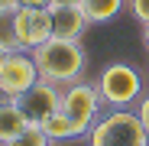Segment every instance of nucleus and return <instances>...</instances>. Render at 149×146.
I'll return each mask as SVG.
<instances>
[{"mask_svg": "<svg viewBox=\"0 0 149 146\" xmlns=\"http://www.w3.org/2000/svg\"><path fill=\"white\" fill-rule=\"evenodd\" d=\"M52 3L55 7H81V0H52ZM52 3H49V7H52Z\"/></svg>", "mask_w": 149, "mask_h": 146, "instance_id": "f3484780", "label": "nucleus"}, {"mask_svg": "<svg viewBox=\"0 0 149 146\" xmlns=\"http://www.w3.org/2000/svg\"><path fill=\"white\" fill-rule=\"evenodd\" d=\"M136 114H139L143 127H146V133H149V94H143V97H139V107H136Z\"/></svg>", "mask_w": 149, "mask_h": 146, "instance_id": "2eb2a0df", "label": "nucleus"}, {"mask_svg": "<svg viewBox=\"0 0 149 146\" xmlns=\"http://www.w3.org/2000/svg\"><path fill=\"white\" fill-rule=\"evenodd\" d=\"M3 55H7V52H3V49H0V65H3Z\"/></svg>", "mask_w": 149, "mask_h": 146, "instance_id": "aec40b11", "label": "nucleus"}, {"mask_svg": "<svg viewBox=\"0 0 149 146\" xmlns=\"http://www.w3.org/2000/svg\"><path fill=\"white\" fill-rule=\"evenodd\" d=\"M49 10H52V36H58V39H81L84 29L91 26L81 7H55L52 3Z\"/></svg>", "mask_w": 149, "mask_h": 146, "instance_id": "6e6552de", "label": "nucleus"}, {"mask_svg": "<svg viewBox=\"0 0 149 146\" xmlns=\"http://www.w3.org/2000/svg\"><path fill=\"white\" fill-rule=\"evenodd\" d=\"M81 10L88 23H107L123 10V0H81Z\"/></svg>", "mask_w": 149, "mask_h": 146, "instance_id": "9d476101", "label": "nucleus"}, {"mask_svg": "<svg viewBox=\"0 0 149 146\" xmlns=\"http://www.w3.org/2000/svg\"><path fill=\"white\" fill-rule=\"evenodd\" d=\"M33 59L39 68V78L52 81L58 88L81 81L84 65H88V52H84L81 39H58V36H52L39 49H33Z\"/></svg>", "mask_w": 149, "mask_h": 146, "instance_id": "f257e3e1", "label": "nucleus"}, {"mask_svg": "<svg viewBox=\"0 0 149 146\" xmlns=\"http://www.w3.org/2000/svg\"><path fill=\"white\" fill-rule=\"evenodd\" d=\"M143 45L149 49V23H143Z\"/></svg>", "mask_w": 149, "mask_h": 146, "instance_id": "a211bd4d", "label": "nucleus"}, {"mask_svg": "<svg viewBox=\"0 0 149 146\" xmlns=\"http://www.w3.org/2000/svg\"><path fill=\"white\" fill-rule=\"evenodd\" d=\"M130 10L139 23H149V0H130Z\"/></svg>", "mask_w": 149, "mask_h": 146, "instance_id": "4468645a", "label": "nucleus"}, {"mask_svg": "<svg viewBox=\"0 0 149 146\" xmlns=\"http://www.w3.org/2000/svg\"><path fill=\"white\" fill-rule=\"evenodd\" d=\"M3 146H52V140L45 136V130H42V127L29 124L19 136H13V140H10V143H3Z\"/></svg>", "mask_w": 149, "mask_h": 146, "instance_id": "ddd939ff", "label": "nucleus"}, {"mask_svg": "<svg viewBox=\"0 0 149 146\" xmlns=\"http://www.w3.org/2000/svg\"><path fill=\"white\" fill-rule=\"evenodd\" d=\"M36 81H39V68H36L33 52L16 49V52H7L3 55V65H0V94H3V97L26 94Z\"/></svg>", "mask_w": 149, "mask_h": 146, "instance_id": "39448f33", "label": "nucleus"}, {"mask_svg": "<svg viewBox=\"0 0 149 146\" xmlns=\"http://www.w3.org/2000/svg\"><path fill=\"white\" fill-rule=\"evenodd\" d=\"M16 36L19 45L33 52L42 42L52 39V10L49 7H16Z\"/></svg>", "mask_w": 149, "mask_h": 146, "instance_id": "0eeeda50", "label": "nucleus"}, {"mask_svg": "<svg viewBox=\"0 0 149 146\" xmlns=\"http://www.w3.org/2000/svg\"><path fill=\"white\" fill-rule=\"evenodd\" d=\"M13 101L19 104V110L26 114V120L29 124H36V127H42L49 117H52L58 107H62V88L58 85H52V81H45V78H39L26 94H19V97H13Z\"/></svg>", "mask_w": 149, "mask_h": 146, "instance_id": "423d86ee", "label": "nucleus"}, {"mask_svg": "<svg viewBox=\"0 0 149 146\" xmlns=\"http://www.w3.org/2000/svg\"><path fill=\"white\" fill-rule=\"evenodd\" d=\"M0 49H3V52L23 49L19 36H16V7H3L0 10Z\"/></svg>", "mask_w": 149, "mask_h": 146, "instance_id": "9b49d317", "label": "nucleus"}, {"mask_svg": "<svg viewBox=\"0 0 149 146\" xmlns=\"http://www.w3.org/2000/svg\"><path fill=\"white\" fill-rule=\"evenodd\" d=\"M101 91L91 81H74L68 88H62V114L71 120V127L78 136L91 133V127L97 124V114H101Z\"/></svg>", "mask_w": 149, "mask_h": 146, "instance_id": "7ed1b4c3", "label": "nucleus"}, {"mask_svg": "<svg viewBox=\"0 0 149 146\" xmlns=\"http://www.w3.org/2000/svg\"><path fill=\"white\" fill-rule=\"evenodd\" d=\"M3 7H19V0H0V10Z\"/></svg>", "mask_w": 149, "mask_h": 146, "instance_id": "6ab92c4d", "label": "nucleus"}, {"mask_svg": "<svg viewBox=\"0 0 149 146\" xmlns=\"http://www.w3.org/2000/svg\"><path fill=\"white\" fill-rule=\"evenodd\" d=\"M19 3H23V7H49L52 0H19Z\"/></svg>", "mask_w": 149, "mask_h": 146, "instance_id": "dca6fc26", "label": "nucleus"}, {"mask_svg": "<svg viewBox=\"0 0 149 146\" xmlns=\"http://www.w3.org/2000/svg\"><path fill=\"white\" fill-rule=\"evenodd\" d=\"M26 127H29V120L19 110V104L13 97H3V101H0V146L10 143L13 136H19Z\"/></svg>", "mask_w": 149, "mask_h": 146, "instance_id": "1a4fd4ad", "label": "nucleus"}, {"mask_svg": "<svg viewBox=\"0 0 149 146\" xmlns=\"http://www.w3.org/2000/svg\"><path fill=\"white\" fill-rule=\"evenodd\" d=\"M97 91H101V101L110 107H130L133 101H139L143 94V75L127 65V62H113L101 71L97 78Z\"/></svg>", "mask_w": 149, "mask_h": 146, "instance_id": "20e7f679", "label": "nucleus"}, {"mask_svg": "<svg viewBox=\"0 0 149 146\" xmlns=\"http://www.w3.org/2000/svg\"><path fill=\"white\" fill-rule=\"evenodd\" d=\"M91 146H149V133L139 114L127 107H113V114L101 117L88 133Z\"/></svg>", "mask_w": 149, "mask_h": 146, "instance_id": "f03ea898", "label": "nucleus"}, {"mask_svg": "<svg viewBox=\"0 0 149 146\" xmlns=\"http://www.w3.org/2000/svg\"><path fill=\"white\" fill-rule=\"evenodd\" d=\"M42 130H45V136L52 140V143H62V140H74V136H78V133H74V127H71V120L62 114V107L42 124Z\"/></svg>", "mask_w": 149, "mask_h": 146, "instance_id": "f8f14e48", "label": "nucleus"}]
</instances>
